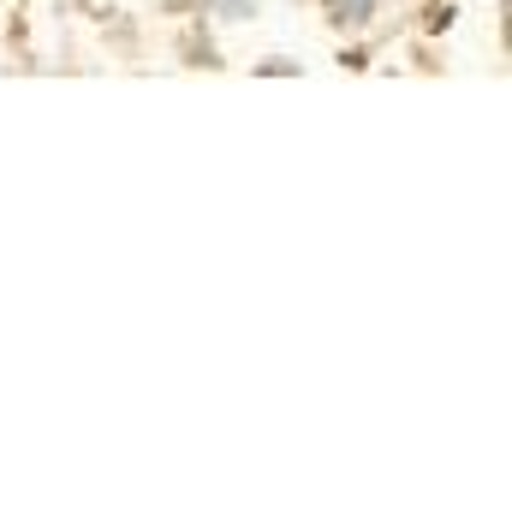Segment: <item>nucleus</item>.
Masks as SVG:
<instances>
[{
    "label": "nucleus",
    "mask_w": 512,
    "mask_h": 512,
    "mask_svg": "<svg viewBox=\"0 0 512 512\" xmlns=\"http://www.w3.org/2000/svg\"><path fill=\"white\" fill-rule=\"evenodd\" d=\"M334 18L340 24H364L370 18V0H334Z\"/></svg>",
    "instance_id": "obj_1"
}]
</instances>
